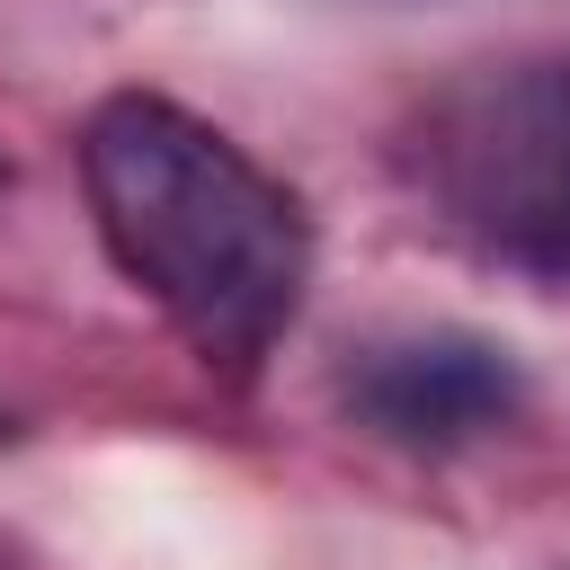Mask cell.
Returning a JSON list of instances; mask_svg holds the SVG:
<instances>
[{"instance_id": "obj_2", "label": "cell", "mask_w": 570, "mask_h": 570, "mask_svg": "<svg viewBox=\"0 0 570 570\" xmlns=\"http://www.w3.org/2000/svg\"><path fill=\"white\" fill-rule=\"evenodd\" d=\"M428 187L499 258L570 285V62L454 89L428 116Z\"/></svg>"}, {"instance_id": "obj_3", "label": "cell", "mask_w": 570, "mask_h": 570, "mask_svg": "<svg viewBox=\"0 0 570 570\" xmlns=\"http://www.w3.org/2000/svg\"><path fill=\"white\" fill-rule=\"evenodd\" d=\"M347 401L365 428H383L401 445H454L517 410V365H508V347H490L472 330H419V338L374 347L347 374Z\"/></svg>"}, {"instance_id": "obj_1", "label": "cell", "mask_w": 570, "mask_h": 570, "mask_svg": "<svg viewBox=\"0 0 570 570\" xmlns=\"http://www.w3.org/2000/svg\"><path fill=\"white\" fill-rule=\"evenodd\" d=\"M89 214L116 267L178 321V338L214 365H258L312 276L303 205L205 116L169 98H107L80 134Z\"/></svg>"}]
</instances>
